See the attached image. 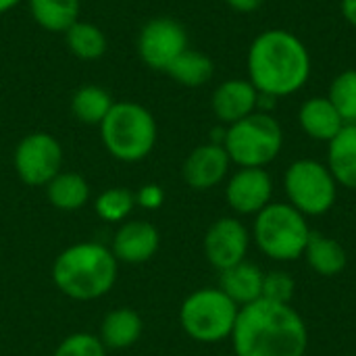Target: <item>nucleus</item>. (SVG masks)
I'll return each instance as SVG.
<instances>
[{
	"label": "nucleus",
	"mask_w": 356,
	"mask_h": 356,
	"mask_svg": "<svg viewBox=\"0 0 356 356\" xmlns=\"http://www.w3.org/2000/svg\"><path fill=\"white\" fill-rule=\"evenodd\" d=\"M252 240L259 250L277 263H290L305 257L313 229L302 213L288 202H271L252 223Z\"/></svg>",
	"instance_id": "nucleus-5"
},
{
	"label": "nucleus",
	"mask_w": 356,
	"mask_h": 356,
	"mask_svg": "<svg viewBox=\"0 0 356 356\" xmlns=\"http://www.w3.org/2000/svg\"><path fill=\"white\" fill-rule=\"evenodd\" d=\"M29 10L42 29L65 33L79 19L81 0H29Z\"/></svg>",
	"instance_id": "nucleus-22"
},
{
	"label": "nucleus",
	"mask_w": 356,
	"mask_h": 356,
	"mask_svg": "<svg viewBox=\"0 0 356 356\" xmlns=\"http://www.w3.org/2000/svg\"><path fill=\"white\" fill-rule=\"evenodd\" d=\"M263 277L254 263L242 261L225 271H219V290L225 292L238 307H246L259 298H263Z\"/></svg>",
	"instance_id": "nucleus-17"
},
{
	"label": "nucleus",
	"mask_w": 356,
	"mask_h": 356,
	"mask_svg": "<svg viewBox=\"0 0 356 356\" xmlns=\"http://www.w3.org/2000/svg\"><path fill=\"white\" fill-rule=\"evenodd\" d=\"M338 186L356 190V123L344 125L340 134L327 144V161Z\"/></svg>",
	"instance_id": "nucleus-18"
},
{
	"label": "nucleus",
	"mask_w": 356,
	"mask_h": 356,
	"mask_svg": "<svg viewBox=\"0 0 356 356\" xmlns=\"http://www.w3.org/2000/svg\"><path fill=\"white\" fill-rule=\"evenodd\" d=\"M136 207V194L127 188H108L94 200L96 215L106 223H121Z\"/></svg>",
	"instance_id": "nucleus-26"
},
{
	"label": "nucleus",
	"mask_w": 356,
	"mask_h": 356,
	"mask_svg": "<svg viewBox=\"0 0 356 356\" xmlns=\"http://www.w3.org/2000/svg\"><path fill=\"white\" fill-rule=\"evenodd\" d=\"M211 108L225 127L234 125L259 111V92L248 79H227L215 88Z\"/></svg>",
	"instance_id": "nucleus-15"
},
{
	"label": "nucleus",
	"mask_w": 356,
	"mask_h": 356,
	"mask_svg": "<svg viewBox=\"0 0 356 356\" xmlns=\"http://www.w3.org/2000/svg\"><path fill=\"white\" fill-rule=\"evenodd\" d=\"M165 202V192L159 184H146L136 192V204L148 211H156L161 209Z\"/></svg>",
	"instance_id": "nucleus-30"
},
{
	"label": "nucleus",
	"mask_w": 356,
	"mask_h": 356,
	"mask_svg": "<svg viewBox=\"0 0 356 356\" xmlns=\"http://www.w3.org/2000/svg\"><path fill=\"white\" fill-rule=\"evenodd\" d=\"M250 232L238 217H221L204 234V257L217 269L225 271L242 261H246L250 248Z\"/></svg>",
	"instance_id": "nucleus-11"
},
{
	"label": "nucleus",
	"mask_w": 356,
	"mask_h": 356,
	"mask_svg": "<svg viewBox=\"0 0 356 356\" xmlns=\"http://www.w3.org/2000/svg\"><path fill=\"white\" fill-rule=\"evenodd\" d=\"M156 121L152 113L129 100L115 102L100 123V138L108 154L121 163L144 161L156 144Z\"/></svg>",
	"instance_id": "nucleus-4"
},
{
	"label": "nucleus",
	"mask_w": 356,
	"mask_h": 356,
	"mask_svg": "<svg viewBox=\"0 0 356 356\" xmlns=\"http://www.w3.org/2000/svg\"><path fill=\"white\" fill-rule=\"evenodd\" d=\"M240 307L219 288H200L179 307L184 334L198 344H219L232 338Z\"/></svg>",
	"instance_id": "nucleus-7"
},
{
	"label": "nucleus",
	"mask_w": 356,
	"mask_h": 356,
	"mask_svg": "<svg viewBox=\"0 0 356 356\" xmlns=\"http://www.w3.org/2000/svg\"><path fill=\"white\" fill-rule=\"evenodd\" d=\"M296 282L288 271H267L263 277V298L280 305H292Z\"/></svg>",
	"instance_id": "nucleus-29"
},
{
	"label": "nucleus",
	"mask_w": 356,
	"mask_h": 356,
	"mask_svg": "<svg viewBox=\"0 0 356 356\" xmlns=\"http://www.w3.org/2000/svg\"><path fill=\"white\" fill-rule=\"evenodd\" d=\"M119 275V261L108 246L79 242L65 248L52 263V282L71 300L88 302L106 296Z\"/></svg>",
	"instance_id": "nucleus-3"
},
{
	"label": "nucleus",
	"mask_w": 356,
	"mask_h": 356,
	"mask_svg": "<svg viewBox=\"0 0 356 356\" xmlns=\"http://www.w3.org/2000/svg\"><path fill=\"white\" fill-rule=\"evenodd\" d=\"M159 246H161L159 229L148 221L131 219L119 225L108 248L119 263L142 265L156 254Z\"/></svg>",
	"instance_id": "nucleus-14"
},
{
	"label": "nucleus",
	"mask_w": 356,
	"mask_h": 356,
	"mask_svg": "<svg viewBox=\"0 0 356 356\" xmlns=\"http://www.w3.org/2000/svg\"><path fill=\"white\" fill-rule=\"evenodd\" d=\"M229 340L236 356H305L309 330L292 305L259 298L240 307Z\"/></svg>",
	"instance_id": "nucleus-1"
},
{
	"label": "nucleus",
	"mask_w": 356,
	"mask_h": 356,
	"mask_svg": "<svg viewBox=\"0 0 356 356\" xmlns=\"http://www.w3.org/2000/svg\"><path fill=\"white\" fill-rule=\"evenodd\" d=\"M273 179L267 169L238 167L227 177L225 200L236 215H259L273 200Z\"/></svg>",
	"instance_id": "nucleus-12"
},
{
	"label": "nucleus",
	"mask_w": 356,
	"mask_h": 356,
	"mask_svg": "<svg viewBox=\"0 0 356 356\" xmlns=\"http://www.w3.org/2000/svg\"><path fill=\"white\" fill-rule=\"evenodd\" d=\"M223 148L238 167L267 169L284 148V129L271 113L254 111L242 121L225 127Z\"/></svg>",
	"instance_id": "nucleus-6"
},
{
	"label": "nucleus",
	"mask_w": 356,
	"mask_h": 356,
	"mask_svg": "<svg viewBox=\"0 0 356 356\" xmlns=\"http://www.w3.org/2000/svg\"><path fill=\"white\" fill-rule=\"evenodd\" d=\"M142 317L134 309H115L104 315L100 323V342L106 350H125L142 336Z\"/></svg>",
	"instance_id": "nucleus-19"
},
{
	"label": "nucleus",
	"mask_w": 356,
	"mask_h": 356,
	"mask_svg": "<svg viewBox=\"0 0 356 356\" xmlns=\"http://www.w3.org/2000/svg\"><path fill=\"white\" fill-rule=\"evenodd\" d=\"M229 167H232V161L223 144L207 142V144L196 146L186 156L181 175H184V181L192 190L204 192L225 181V177L229 175Z\"/></svg>",
	"instance_id": "nucleus-13"
},
{
	"label": "nucleus",
	"mask_w": 356,
	"mask_h": 356,
	"mask_svg": "<svg viewBox=\"0 0 356 356\" xmlns=\"http://www.w3.org/2000/svg\"><path fill=\"white\" fill-rule=\"evenodd\" d=\"M338 181L330 167L315 159H298L284 173V192L288 204L309 217L330 213L338 200Z\"/></svg>",
	"instance_id": "nucleus-8"
},
{
	"label": "nucleus",
	"mask_w": 356,
	"mask_h": 356,
	"mask_svg": "<svg viewBox=\"0 0 356 356\" xmlns=\"http://www.w3.org/2000/svg\"><path fill=\"white\" fill-rule=\"evenodd\" d=\"M52 356H106V348L98 336L77 332L60 340Z\"/></svg>",
	"instance_id": "nucleus-28"
},
{
	"label": "nucleus",
	"mask_w": 356,
	"mask_h": 356,
	"mask_svg": "<svg viewBox=\"0 0 356 356\" xmlns=\"http://www.w3.org/2000/svg\"><path fill=\"white\" fill-rule=\"evenodd\" d=\"M246 65L257 92L275 100L300 92L313 67L309 48L288 29L261 31L248 48Z\"/></svg>",
	"instance_id": "nucleus-2"
},
{
	"label": "nucleus",
	"mask_w": 356,
	"mask_h": 356,
	"mask_svg": "<svg viewBox=\"0 0 356 356\" xmlns=\"http://www.w3.org/2000/svg\"><path fill=\"white\" fill-rule=\"evenodd\" d=\"M19 2H21V0H0V15L6 13V10H10V8H15Z\"/></svg>",
	"instance_id": "nucleus-33"
},
{
	"label": "nucleus",
	"mask_w": 356,
	"mask_h": 356,
	"mask_svg": "<svg viewBox=\"0 0 356 356\" xmlns=\"http://www.w3.org/2000/svg\"><path fill=\"white\" fill-rule=\"evenodd\" d=\"M46 198L56 211L73 213L90 200V186L83 175L75 171H60L46 186Z\"/></svg>",
	"instance_id": "nucleus-20"
},
{
	"label": "nucleus",
	"mask_w": 356,
	"mask_h": 356,
	"mask_svg": "<svg viewBox=\"0 0 356 356\" xmlns=\"http://www.w3.org/2000/svg\"><path fill=\"white\" fill-rule=\"evenodd\" d=\"M188 50L186 27L171 17H154L144 23L138 35V54L154 71H167L169 65Z\"/></svg>",
	"instance_id": "nucleus-10"
},
{
	"label": "nucleus",
	"mask_w": 356,
	"mask_h": 356,
	"mask_svg": "<svg viewBox=\"0 0 356 356\" xmlns=\"http://www.w3.org/2000/svg\"><path fill=\"white\" fill-rule=\"evenodd\" d=\"M327 98L346 125L356 123V69H346L332 79Z\"/></svg>",
	"instance_id": "nucleus-27"
},
{
	"label": "nucleus",
	"mask_w": 356,
	"mask_h": 356,
	"mask_svg": "<svg viewBox=\"0 0 356 356\" xmlns=\"http://www.w3.org/2000/svg\"><path fill=\"white\" fill-rule=\"evenodd\" d=\"M340 10H342V17L346 19V23L356 29V0H342Z\"/></svg>",
	"instance_id": "nucleus-32"
},
{
	"label": "nucleus",
	"mask_w": 356,
	"mask_h": 356,
	"mask_svg": "<svg viewBox=\"0 0 356 356\" xmlns=\"http://www.w3.org/2000/svg\"><path fill=\"white\" fill-rule=\"evenodd\" d=\"M305 259L309 263V267L321 275V277H336L346 269L348 257L344 246L323 234H315L309 240V246L305 250Z\"/></svg>",
	"instance_id": "nucleus-21"
},
{
	"label": "nucleus",
	"mask_w": 356,
	"mask_h": 356,
	"mask_svg": "<svg viewBox=\"0 0 356 356\" xmlns=\"http://www.w3.org/2000/svg\"><path fill=\"white\" fill-rule=\"evenodd\" d=\"M229 8H234L236 13H254L263 6L265 0H225Z\"/></svg>",
	"instance_id": "nucleus-31"
},
{
	"label": "nucleus",
	"mask_w": 356,
	"mask_h": 356,
	"mask_svg": "<svg viewBox=\"0 0 356 356\" xmlns=\"http://www.w3.org/2000/svg\"><path fill=\"white\" fill-rule=\"evenodd\" d=\"M171 79H175L184 88H200L209 83L215 75V65L211 56L198 50H184L165 71Z\"/></svg>",
	"instance_id": "nucleus-23"
},
{
	"label": "nucleus",
	"mask_w": 356,
	"mask_h": 356,
	"mask_svg": "<svg viewBox=\"0 0 356 356\" xmlns=\"http://www.w3.org/2000/svg\"><path fill=\"white\" fill-rule=\"evenodd\" d=\"M13 165L25 186L44 188L63 171V146L46 131L27 134L15 148Z\"/></svg>",
	"instance_id": "nucleus-9"
},
{
	"label": "nucleus",
	"mask_w": 356,
	"mask_h": 356,
	"mask_svg": "<svg viewBox=\"0 0 356 356\" xmlns=\"http://www.w3.org/2000/svg\"><path fill=\"white\" fill-rule=\"evenodd\" d=\"M113 96L100 86H81L71 98V113L79 123L100 125L113 108Z\"/></svg>",
	"instance_id": "nucleus-24"
},
{
	"label": "nucleus",
	"mask_w": 356,
	"mask_h": 356,
	"mask_svg": "<svg viewBox=\"0 0 356 356\" xmlns=\"http://www.w3.org/2000/svg\"><path fill=\"white\" fill-rule=\"evenodd\" d=\"M67 46L73 56L81 60H96L106 52V35L104 31L90 23V21H75L67 31H65Z\"/></svg>",
	"instance_id": "nucleus-25"
},
{
	"label": "nucleus",
	"mask_w": 356,
	"mask_h": 356,
	"mask_svg": "<svg viewBox=\"0 0 356 356\" xmlns=\"http://www.w3.org/2000/svg\"><path fill=\"white\" fill-rule=\"evenodd\" d=\"M298 125L309 138L330 144L346 123L327 96H311L298 108Z\"/></svg>",
	"instance_id": "nucleus-16"
}]
</instances>
